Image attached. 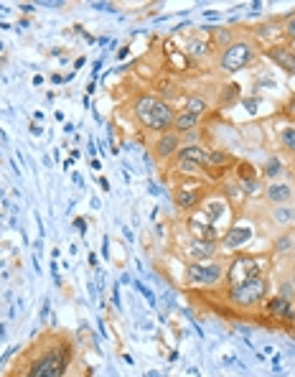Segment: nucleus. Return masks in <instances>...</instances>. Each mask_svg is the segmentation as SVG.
<instances>
[{"label": "nucleus", "mask_w": 295, "mask_h": 377, "mask_svg": "<svg viewBox=\"0 0 295 377\" xmlns=\"http://www.w3.org/2000/svg\"><path fill=\"white\" fill-rule=\"evenodd\" d=\"M74 360V349L69 342H51L31 360L28 369L21 377H64Z\"/></svg>", "instance_id": "f257e3e1"}, {"label": "nucleus", "mask_w": 295, "mask_h": 377, "mask_svg": "<svg viewBox=\"0 0 295 377\" xmlns=\"http://www.w3.org/2000/svg\"><path fill=\"white\" fill-rule=\"evenodd\" d=\"M267 291H270L267 275H262V278H247V281L234 283V286L226 288V301L234 308L252 311V308L262 306L265 301H267Z\"/></svg>", "instance_id": "f03ea898"}, {"label": "nucleus", "mask_w": 295, "mask_h": 377, "mask_svg": "<svg viewBox=\"0 0 295 377\" xmlns=\"http://www.w3.org/2000/svg\"><path fill=\"white\" fill-rule=\"evenodd\" d=\"M272 268V260L267 255H260V252H237L229 265H226L224 281L226 286H234V283H242L247 278H262L267 275V270Z\"/></svg>", "instance_id": "7ed1b4c3"}, {"label": "nucleus", "mask_w": 295, "mask_h": 377, "mask_svg": "<svg viewBox=\"0 0 295 377\" xmlns=\"http://www.w3.org/2000/svg\"><path fill=\"white\" fill-rule=\"evenodd\" d=\"M260 56L257 44L252 39H237L234 44H229L226 49L219 51L217 67L224 74H237V71L247 69L249 64H255V59Z\"/></svg>", "instance_id": "20e7f679"}, {"label": "nucleus", "mask_w": 295, "mask_h": 377, "mask_svg": "<svg viewBox=\"0 0 295 377\" xmlns=\"http://www.w3.org/2000/svg\"><path fill=\"white\" fill-rule=\"evenodd\" d=\"M226 268L219 260H209V263H188L184 270V283L191 288H217L219 283L224 281Z\"/></svg>", "instance_id": "39448f33"}, {"label": "nucleus", "mask_w": 295, "mask_h": 377, "mask_svg": "<svg viewBox=\"0 0 295 377\" xmlns=\"http://www.w3.org/2000/svg\"><path fill=\"white\" fill-rule=\"evenodd\" d=\"M206 194H209V186L202 179H184L176 186L173 199H176V207H179L181 212H194V209L202 207Z\"/></svg>", "instance_id": "423d86ee"}, {"label": "nucleus", "mask_w": 295, "mask_h": 377, "mask_svg": "<svg viewBox=\"0 0 295 377\" xmlns=\"http://www.w3.org/2000/svg\"><path fill=\"white\" fill-rule=\"evenodd\" d=\"M173 120H176L173 105L158 97L156 105H153V110L140 120V125L145 128V130H153V133H166V130H173Z\"/></svg>", "instance_id": "0eeeda50"}, {"label": "nucleus", "mask_w": 295, "mask_h": 377, "mask_svg": "<svg viewBox=\"0 0 295 377\" xmlns=\"http://www.w3.org/2000/svg\"><path fill=\"white\" fill-rule=\"evenodd\" d=\"M252 237H255V227H252L247 220L232 222V227L224 229V235L219 240V247L226 252H237V250H242L244 245H249Z\"/></svg>", "instance_id": "6e6552de"}, {"label": "nucleus", "mask_w": 295, "mask_h": 377, "mask_svg": "<svg viewBox=\"0 0 295 377\" xmlns=\"http://www.w3.org/2000/svg\"><path fill=\"white\" fill-rule=\"evenodd\" d=\"M222 247L214 240H194L188 237V243L184 245V258H188V263H209L217 260Z\"/></svg>", "instance_id": "1a4fd4ad"}, {"label": "nucleus", "mask_w": 295, "mask_h": 377, "mask_svg": "<svg viewBox=\"0 0 295 377\" xmlns=\"http://www.w3.org/2000/svg\"><path fill=\"white\" fill-rule=\"evenodd\" d=\"M262 199L270 207H280V204H293L295 199V186L290 181L280 179V181H267L262 188Z\"/></svg>", "instance_id": "9d476101"}, {"label": "nucleus", "mask_w": 295, "mask_h": 377, "mask_svg": "<svg viewBox=\"0 0 295 377\" xmlns=\"http://www.w3.org/2000/svg\"><path fill=\"white\" fill-rule=\"evenodd\" d=\"M181 150V135L176 130H166L156 138L153 143V158H156L158 164H168L176 158V153Z\"/></svg>", "instance_id": "9b49d317"}, {"label": "nucleus", "mask_w": 295, "mask_h": 377, "mask_svg": "<svg viewBox=\"0 0 295 377\" xmlns=\"http://www.w3.org/2000/svg\"><path fill=\"white\" fill-rule=\"evenodd\" d=\"M262 54L267 56L272 64H278L283 71H287V74L295 77V54L287 49V44H267Z\"/></svg>", "instance_id": "f8f14e48"}, {"label": "nucleus", "mask_w": 295, "mask_h": 377, "mask_svg": "<svg viewBox=\"0 0 295 377\" xmlns=\"http://www.w3.org/2000/svg\"><path fill=\"white\" fill-rule=\"evenodd\" d=\"M262 308L272 316V319H280V322H290V319L295 316L293 304H290V301H285V299H280V296H272V299H267L262 304Z\"/></svg>", "instance_id": "ddd939ff"}, {"label": "nucleus", "mask_w": 295, "mask_h": 377, "mask_svg": "<svg viewBox=\"0 0 295 377\" xmlns=\"http://www.w3.org/2000/svg\"><path fill=\"white\" fill-rule=\"evenodd\" d=\"M270 222L280 229L295 227V204H280L270 209Z\"/></svg>", "instance_id": "4468645a"}, {"label": "nucleus", "mask_w": 295, "mask_h": 377, "mask_svg": "<svg viewBox=\"0 0 295 377\" xmlns=\"http://www.w3.org/2000/svg\"><path fill=\"white\" fill-rule=\"evenodd\" d=\"M285 173H287V168H285V164H283V158H280L278 153H272V156L265 161L260 176H262L265 181H280Z\"/></svg>", "instance_id": "2eb2a0df"}, {"label": "nucleus", "mask_w": 295, "mask_h": 377, "mask_svg": "<svg viewBox=\"0 0 295 377\" xmlns=\"http://www.w3.org/2000/svg\"><path fill=\"white\" fill-rule=\"evenodd\" d=\"M199 123H202V118H199V115H194V112L176 110V120H173V130H176L179 135L191 133V130H199Z\"/></svg>", "instance_id": "dca6fc26"}, {"label": "nucleus", "mask_w": 295, "mask_h": 377, "mask_svg": "<svg viewBox=\"0 0 295 377\" xmlns=\"http://www.w3.org/2000/svg\"><path fill=\"white\" fill-rule=\"evenodd\" d=\"M156 94H150V92H143L135 97V103H132V115H135V120H143L148 115V112L153 110V105H156Z\"/></svg>", "instance_id": "f3484780"}, {"label": "nucleus", "mask_w": 295, "mask_h": 377, "mask_svg": "<svg viewBox=\"0 0 295 377\" xmlns=\"http://www.w3.org/2000/svg\"><path fill=\"white\" fill-rule=\"evenodd\" d=\"M272 252L278 255V258H287V255H295V235L290 232H283L272 240Z\"/></svg>", "instance_id": "a211bd4d"}, {"label": "nucleus", "mask_w": 295, "mask_h": 377, "mask_svg": "<svg viewBox=\"0 0 295 377\" xmlns=\"http://www.w3.org/2000/svg\"><path fill=\"white\" fill-rule=\"evenodd\" d=\"M222 197L232 207H240L247 202V197H244V191H242V186L237 181H222Z\"/></svg>", "instance_id": "6ab92c4d"}, {"label": "nucleus", "mask_w": 295, "mask_h": 377, "mask_svg": "<svg viewBox=\"0 0 295 377\" xmlns=\"http://www.w3.org/2000/svg\"><path fill=\"white\" fill-rule=\"evenodd\" d=\"M211 41H204V39H188L186 41V51L184 54L188 56V59H206V56H211Z\"/></svg>", "instance_id": "aec40b11"}, {"label": "nucleus", "mask_w": 295, "mask_h": 377, "mask_svg": "<svg viewBox=\"0 0 295 377\" xmlns=\"http://www.w3.org/2000/svg\"><path fill=\"white\" fill-rule=\"evenodd\" d=\"M278 33H283V26H280V21H267V24L262 26H255L252 28V41H267V39H275Z\"/></svg>", "instance_id": "412c9836"}, {"label": "nucleus", "mask_w": 295, "mask_h": 377, "mask_svg": "<svg viewBox=\"0 0 295 377\" xmlns=\"http://www.w3.org/2000/svg\"><path fill=\"white\" fill-rule=\"evenodd\" d=\"M234 41H237V33H234L232 28H214V31H211V46L219 49V51L226 49L229 44H234Z\"/></svg>", "instance_id": "4be33fe9"}, {"label": "nucleus", "mask_w": 295, "mask_h": 377, "mask_svg": "<svg viewBox=\"0 0 295 377\" xmlns=\"http://www.w3.org/2000/svg\"><path fill=\"white\" fill-rule=\"evenodd\" d=\"M206 107H209V103L204 100L202 94H191V97H186V103H184V107H181V110L194 112V115H199V118H202L204 112H206Z\"/></svg>", "instance_id": "5701e85b"}, {"label": "nucleus", "mask_w": 295, "mask_h": 377, "mask_svg": "<svg viewBox=\"0 0 295 377\" xmlns=\"http://www.w3.org/2000/svg\"><path fill=\"white\" fill-rule=\"evenodd\" d=\"M278 296H280V299L290 301V304L295 301V283L290 281V278H283V281H280V286H278Z\"/></svg>", "instance_id": "b1692460"}, {"label": "nucleus", "mask_w": 295, "mask_h": 377, "mask_svg": "<svg viewBox=\"0 0 295 377\" xmlns=\"http://www.w3.org/2000/svg\"><path fill=\"white\" fill-rule=\"evenodd\" d=\"M237 100H240V87L237 85L222 87V105H234Z\"/></svg>", "instance_id": "393cba45"}, {"label": "nucleus", "mask_w": 295, "mask_h": 377, "mask_svg": "<svg viewBox=\"0 0 295 377\" xmlns=\"http://www.w3.org/2000/svg\"><path fill=\"white\" fill-rule=\"evenodd\" d=\"M280 143H283V148L295 153V128H285L283 133H280Z\"/></svg>", "instance_id": "a878e982"}, {"label": "nucleus", "mask_w": 295, "mask_h": 377, "mask_svg": "<svg viewBox=\"0 0 295 377\" xmlns=\"http://www.w3.org/2000/svg\"><path fill=\"white\" fill-rule=\"evenodd\" d=\"M283 39H285V44L295 41V13L285 16V24H283Z\"/></svg>", "instance_id": "bb28decb"}, {"label": "nucleus", "mask_w": 295, "mask_h": 377, "mask_svg": "<svg viewBox=\"0 0 295 377\" xmlns=\"http://www.w3.org/2000/svg\"><path fill=\"white\" fill-rule=\"evenodd\" d=\"M158 89H161V94H173L171 92L173 85H171V82H166V79H161V82H158Z\"/></svg>", "instance_id": "cd10ccee"}, {"label": "nucleus", "mask_w": 295, "mask_h": 377, "mask_svg": "<svg viewBox=\"0 0 295 377\" xmlns=\"http://www.w3.org/2000/svg\"><path fill=\"white\" fill-rule=\"evenodd\" d=\"M287 278H290V281L295 283V263H293V268H290V275H287Z\"/></svg>", "instance_id": "c85d7f7f"}, {"label": "nucleus", "mask_w": 295, "mask_h": 377, "mask_svg": "<svg viewBox=\"0 0 295 377\" xmlns=\"http://www.w3.org/2000/svg\"><path fill=\"white\" fill-rule=\"evenodd\" d=\"M287 49H290V51L295 54V41H290V44H287Z\"/></svg>", "instance_id": "c756f323"}]
</instances>
